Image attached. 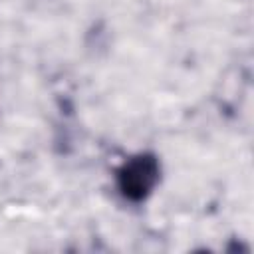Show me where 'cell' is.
<instances>
[{
    "label": "cell",
    "mask_w": 254,
    "mask_h": 254,
    "mask_svg": "<svg viewBox=\"0 0 254 254\" xmlns=\"http://www.w3.org/2000/svg\"><path fill=\"white\" fill-rule=\"evenodd\" d=\"M161 161L151 151L131 155L115 173V187L129 202H145L161 183Z\"/></svg>",
    "instance_id": "obj_1"
}]
</instances>
